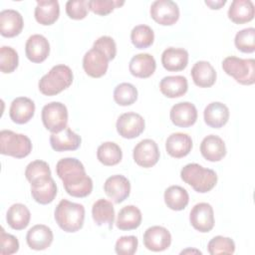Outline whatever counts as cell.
I'll return each instance as SVG.
<instances>
[{"label": "cell", "instance_id": "19", "mask_svg": "<svg viewBox=\"0 0 255 255\" xmlns=\"http://www.w3.org/2000/svg\"><path fill=\"white\" fill-rule=\"evenodd\" d=\"M82 142L81 136L73 131L68 127L59 132H54L50 135V144L55 151L76 150Z\"/></svg>", "mask_w": 255, "mask_h": 255}, {"label": "cell", "instance_id": "6", "mask_svg": "<svg viewBox=\"0 0 255 255\" xmlns=\"http://www.w3.org/2000/svg\"><path fill=\"white\" fill-rule=\"evenodd\" d=\"M32 151L30 138L22 133H16L9 129L0 131V152L15 158H23Z\"/></svg>", "mask_w": 255, "mask_h": 255}, {"label": "cell", "instance_id": "13", "mask_svg": "<svg viewBox=\"0 0 255 255\" xmlns=\"http://www.w3.org/2000/svg\"><path fill=\"white\" fill-rule=\"evenodd\" d=\"M143 244L150 251H164L171 244V234L162 226H151L143 233Z\"/></svg>", "mask_w": 255, "mask_h": 255}, {"label": "cell", "instance_id": "27", "mask_svg": "<svg viewBox=\"0 0 255 255\" xmlns=\"http://www.w3.org/2000/svg\"><path fill=\"white\" fill-rule=\"evenodd\" d=\"M193 83L199 88H210L216 81V71L207 61L196 62L191 69Z\"/></svg>", "mask_w": 255, "mask_h": 255}, {"label": "cell", "instance_id": "38", "mask_svg": "<svg viewBox=\"0 0 255 255\" xmlns=\"http://www.w3.org/2000/svg\"><path fill=\"white\" fill-rule=\"evenodd\" d=\"M114 100L119 106H130L137 100V90L129 83H122L114 90Z\"/></svg>", "mask_w": 255, "mask_h": 255}, {"label": "cell", "instance_id": "15", "mask_svg": "<svg viewBox=\"0 0 255 255\" xmlns=\"http://www.w3.org/2000/svg\"><path fill=\"white\" fill-rule=\"evenodd\" d=\"M171 123L178 128H188L197 120V110L192 103L181 102L172 106L169 113Z\"/></svg>", "mask_w": 255, "mask_h": 255}, {"label": "cell", "instance_id": "22", "mask_svg": "<svg viewBox=\"0 0 255 255\" xmlns=\"http://www.w3.org/2000/svg\"><path fill=\"white\" fill-rule=\"evenodd\" d=\"M161 64L168 72H179L188 64V53L182 48L169 47L161 54Z\"/></svg>", "mask_w": 255, "mask_h": 255}, {"label": "cell", "instance_id": "2", "mask_svg": "<svg viewBox=\"0 0 255 255\" xmlns=\"http://www.w3.org/2000/svg\"><path fill=\"white\" fill-rule=\"evenodd\" d=\"M54 217L59 227L68 233L79 231L85 220V207L83 204L62 199L56 206Z\"/></svg>", "mask_w": 255, "mask_h": 255}, {"label": "cell", "instance_id": "3", "mask_svg": "<svg viewBox=\"0 0 255 255\" xmlns=\"http://www.w3.org/2000/svg\"><path fill=\"white\" fill-rule=\"evenodd\" d=\"M181 179L198 193L210 191L217 183V174L213 169L204 168L198 163H188L180 171Z\"/></svg>", "mask_w": 255, "mask_h": 255}, {"label": "cell", "instance_id": "16", "mask_svg": "<svg viewBox=\"0 0 255 255\" xmlns=\"http://www.w3.org/2000/svg\"><path fill=\"white\" fill-rule=\"evenodd\" d=\"M25 54L33 63L44 62L50 54V44L46 37L40 34L30 36L25 45Z\"/></svg>", "mask_w": 255, "mask_h": 255}, {"label": "cell", "instance_id": "8", "mask_svg": "<svg viewBox=\"0 0 255 255\" xmlns=\"http://www.w3.org/2000/svg\"><path fill=\"white\" fill-rule=\"evenodd\" d=\"M151 18L162 26H171L179 19L178 5L171 0H156L150 5Z\"/></svg>", "mask_w": 255, "mask_h": 255}, {"label": "cell", "instance_id": "24", "mask_svg": "<svg viewBox=\"0 0 255 255\" xmlns=\"http://www.w3.org/2000/svg\"><path fill=\"white\" fill-rule=\"evenodd\" d=\"M156 69V62L150 54L140 53L131 58L128 70L133 77L145 79L150 77Z\"/></svg>", "mask_w": 255, "mask_h": 255}, {"label": "cell", "instance_id": "46", "mask_svg": "<svg viewBox=\"0 0 255 255\" xmlns=\"http://www.w3.org/2000/svg\"><path fill=\"white\" fill-rule=\"evenodd\" d=\"M94 48H98L103 51L110 61L114 60L117 55V45L115 40L110 36H102L98 38L93 45Z\"/></svg>", "mask_w": 255, "mask_h": 255}, {"label": "cell", "instance_id": "5", "mask_svg": "<svg viewBox=\"0 0 255 255\" xmlns=\"http://www.w3.org/2000/svg\"><path fill=\"white\" fill-rule=\"evenodd\" d=\"M223 71L241 85H253L255 82L254 59H241L235 56L226 57L222 61Z\"/></svg>", "mask_w": 255, "mask_h": 255}, {"label": "cell", "instance_id": "7", "mask_svg": "<svg viewBox=\"0 0 255 255\" xmlns=\"http://www.w3.org/2000/svg\"><path fill=\"white\" fill-rule=\"evenodd\" d=\"M44 127L52 133L59 132L67 128L68 110L60 102H51L45 105L41 114Z\"/></svg>", "mask_w": 255, "mask_h": 255}, {"label": "cell", "instance_id": "26", "mask_svg": "<svg viewBox=\"0 0 255 255\" xmlns=\"http://www.w3.org/2000/svg\"><path fill=\"white\" fill-rule=\"evenodd\" d=\"M60 15V6L57 0H38L34 11L36 21L44 26L54 24Z\"/></svg>", "mask_w": 255, "mask_h": 255}, {"label": "cell", "instance_id": "32", "mask_svg": "<svg viewBox=\"0 0 255 255\" xmlns=\"http://www.w3.org/2000/svg\"><path fill=\"white\" fill-rule=\"evenodd\" d=\"M141 220L140 210L134 205H127L119 211L116 225L120 230H133L140 225Z\"/></svg>", "mask_w": 255, "mask_h": 255}, {"label": "cell", "instance_id": "37", "mask_svg": "<svg viewBox=\"0 0 255 255\" xmlns=\"http://www.w3.org/2000/svg\"><path fill=\"white\" fill-rule=\"evenodd\" d=\"M130 40L132 45L137 49H146L152 45L154 41V33L147 25H137L130 32Z\"/></svg>", "mask_w": 255, "mask_h": 255}, {"label": "cell", "instance_id": "9", "mask_svg": "<svg viewBox=\"0 0 255 255\" xmlns=\"http://www.w3.org/2000/svg\"><path fill=\"white\" fill-rule=\"evenodd\" d=\"M145 123L143 118L136 113L128 112L118 118L116 128L119 134L124 138H135L144 130Z\"/></svg>", "mask_w": 255, "mask_h": 255}, {"label": "cell", "instance_id": "35", "mask_svg": "<svg viewBox=\"0 0 255 255\" xmlns=\"http://www.w3.org/2000/svg\"><path fill=\"white\" fill-rule=\"evenodd\" d=\"M97 157L104 165L113 166L120 163L123 158V151L116 142L106 141L98 147Z\"/></svg>", "mask_w": 255, "mask_h": 255}, {"label": "cell", "instance_id": "44", "mask_svg": "<svg viewBox=\"0 0 255 255\" xmlns=\"http://www.w3.org/2000/svg\"><path fill=\"white\" fill-rule=\"evenodd\" d=\"M66 13L74 20H82L88 14V1L86 0H69L66 3Z\"/></svg>", "mask_w": 255, "mask_h": 255}, {"label": "cell", "instance_id": "30", "mask_svg": "<svg viewBox=\"0 0 255 255\" xmlns=\"http://www.w3.org/2000/svg\"><path fill=\"white\" fill-rule=\"evenodd\" d=\"M92 216L97 225H108L109 229H112L115 220L114 205L111 201L101 198L93 204Z\"/></svg>", "mask_w": 255, "mask_h": 255}, {"label": "cell", "instance_id": "48", "mask_svg": "<svg viewBox=\"0 0 255 255\" xmlns=\"http://www.w3.org/2000/svg\"><path fill=\"white\" fill-rule=\"evenodd\" d=\"M188 252H195V253H199V254H201V252H200L199 250H190V249H186V250L181 251V254H183V253H188Z\"/></svg>", "mask_w": 255, "mask_h": 255}, {"label": "cell", "instance_id": "18", "mask_svg": "<svg viewBox=\"0 0 255 255\" xmlns=\"http://www.w3.org/2000/svg\"><path fill=\"white\" fill-rule=\"evenodd\" d=\"M24 21L22 15L13 9L0 12V34L6 38L18 36L23 29Z\"/></svg>", "mask_w": 255, "mask_h": 255}, {"label": "cell", "instance_id": "12", "mask_svg": "<svg viewBox=\"0 0 255 255\" xmlns=\"http://www.w3.org/2000/svg\"><path fill=\"white\" fill-rule=\"evenodd\" d=\"M189 221L192 227L201 232H209L214 227V212L209 203L200 202L195 204L189 214Z\"/></svg>", "mask_w": 255, "mask_h": 255}, {"label": "cell", "instance_id": "45", "mask_svg": "<svg viewBox=\"0 0 255 255\" xmlns=\"http://www.w3.org/2000/svg\"><path fill=\"white\" fill-rule=\"evenodd\" d=\"M0 243H1L0 253L2 255H11V254L16 253L19 250L18 239L14 235L6 233L4 228L1 229Z\"/></svg>", "mask_w": 255, "mask_h": 255}, {"label": "cell", "instance_id": "43", "mask_svg": "<svg viewBox=\"0 0 255 255\" xmlns=\"http://www.w3.org/2000/svg\"><path fill=\"white\" fill-rule=\"evenodd\" d=\"M138 241L133 235L120 237L115 245V251L119 255H132L137 249Z\"/></svg>", "mask_w": 255, "mask_h": 255}, {"label": "cell", "instance_id": "20", "mask_svg": "<svg viewBox=\"0 0 255 255\" xmlns=\"http://www.w3.org/2000/svg\"><path fill=\"white\" fill-rule=\"evenodd\" d=\"M54 239L53 231L50 227L44 224H37L30 228L26 235L28 246L37 251L45 250L52 244Z\"/></svg>", "mask_w": 255, "mask_h": 255}, {"label": "cell", "instance_id": "40", "mask_svg": "<svg viewBox=\"0 0 255 255\" xmlns=\"http://www.w3.org/2000/svg\"><path fill=\"white\" fill-rule=\"evenodd\" d=\"M19 63L18 53L10 46H2L0 49V69L4 74L14 72Z\"/></svg>", "mask_w": 255, "mask_h": 255}, {"label": "cell", "instance_id": "39", "mask_svg": "<svg viewBox=\"0 0 255 255\" xmlns=\"http://www.w3.org/2000/svg\"><path fill=\"white\" fill-rule=\"evenodd\" d=\"M234 44L243 53H253L255 51V29L250 27L237 32L234 38Z\"/></svg>", "mask_w": 255, "mask_h": 255}, {"label": "cell", "instance_id": "34", "mask_svg": "<svg viewBox=\"0 0 255 255\" xmlns=\"http://www.w3.org/2000/svg\"><path fill=\"white\" fill-rule=\"evenodd\" d=\"M25 176L31 185L42 183L52 177L49 164L46 161L40 159L30 162L26 166Z\"/></svg>", "mask_w": 255, "mask_h": 255}, {"label": "cell", "instance_id": "23", "mask_svg": "<svg viewBox=\"0 0 255 255\" xmlns=\"http://www.w3.org/2000/svg\"><path fill=\"white\" fill-rule=\"evenodd\" d=\"M200 152L208 161H219L226 154V146L223 139L215 134L205 136L200 143Z\"/></svg>", "mask_w": 255, "mask_h": 255}, {"label": "cell", "instance_id": "14", "mask_svg": "<svg viewBox=\"0 0 255 255\" xmlns=\"http://www.w3.org/2000/svg\"><path fill=\"white\" fill-rule=\"evenodd\" d=\"M104 191L115 203H122L129 196V180L122 174L112 175L106 179L104 183Z\"/></svg>", "mask_w": 255, "mask_h": 255}, {"label": "cell", "instance_id": "10", "mask_svg": "<svg viewBox=\"0 0 255 255\" xmlns=\"http://www.w3.org/2000/svg\"><path fill=\"white\" fill-rule=\"evenodd\" d=\"M159 155L160 153L157 143L150 138L140 140L134 146L132 152L134 162L144 168L155 165L159 159Z\"/></svg>", "mask_w": 255, "mask_h": 255}, {"label": "cell", "instance_id": "28", "mask_svg": "<svg viewBox=\"0 0 255 255\" xmlns=\"http://www.w3.org/2000/svg\"><path fill=\"white\" fill-rule=\"evenodd\" d=\"M228 18L235 24H244L254 18L255 8L250 0H233L228 9Z\"/></svg>", "mask_w": 255, "mask_h": 255}, {"label": "cell", "instance_id": "29", "mask_svg": "<svg viewBox=\"0 0 255 255\" xmlns=\"http://www.w3.org/2000/svg\"><path fill=\"white\" fill-rule=\"evenodd\" d=\"M188 89V83L183 76H167L159 83V90L166 98L174 99L183 96Z\"/></svg>", "mask_w": 255, "mask_h": 255}, {"label": "cell", "instance_id": "17", "mask_svg": "<svg viewBox=\"0 0 255 255\" xmlns=\"http://www.w3.org/2000/svg\"><path fill=\"white\" fill-rule=\"evenodd\" d=\"M35 114V104L27 97H18L11 103L9 116L12 122L18 125L27 124Z\"/></svg>", "mask_w": 255, "mask_h": 255}, {"label": "cell", "instance_id": "47", "mask_svg": "<svg viewBox=\"0 0 255 255\" xmlns=\"http://www.w3.org/2000/svg\"><path fill=\"white\" fill-rule=\"evenodd\" d=\"M205 4L210 8V9H213V10H218L220 9L222 6H224L226 4V0H217V1H214V0H206L205 1Z\"/></svg>", "mask_w": 255, "mask_h": 255}, {"label": "cell", "instance_id": "11", "mask_svg": "<svg viewBox=\"0 0 255 255\" xmlns=\"http://www.w3.org/2000/svg\"><path fill=\"white\" fill-rule=\"evenodd\" d=\"M107 55L98 48L90 49L83 58V68L86 74L92 78L103 77L109 67Z\"/></svg>", "mask_w": 255, "mask_h": 255}, {"label": "cell", "instance_id": "25", "mask_svg": "<svg viewBox=\"0 0 255 255\" xmlns=\"http://www.w3.org/2000/svg\"><path fill=\"white\" fill-rule=\"evenodd\" d=\"M204 122L213 128H220L229 120V109L220 102H212L206 106L203 112Z\"/></svg>", "mask_w": 255, "mask_h": 255}, {"label": "cell", "instance_id": "41", "mask_svg": "<svg viewBox=\"0 0 255 255\" xmlns=\"http://www.w3.org/2000/svg\"><path fill=\"white\" fill-rule=\"evenodd\" d=\"M207 250L211 255L233 254L235 252V243L229 237L218 235L208 242Z\"/></svg>", "mask_w": 255, "mask_h": 255}, {"label": "cell", "instance_id": "33", "mask_svg": "<svg viewBox=\"0 0 255 255\" xmlns=\"http://www.w3.org/2000/svg\"><path fill=\"white\" fill-rule=\"evenodd\" d=\"M189 201V195L185 188L179 185H171L164 191V202L166 206L175 211L183 210Z\"/></svg>", "mask_w": 255, "mask_h": 255}, {"label": "cell", "instance_id": "1", "mask_svg": "<svg viewBox=\"0 0 255 255\" xmlns=\"http://www.w3.org/2000/svg\"><path fill=\"white\" fill-rule=\"evenodd\" d=\"M56 172L69 195L82 198L91 194L93 180L86 173L85 166L79 159L75 157L60 159L56 165Z\"/></svg>", "mask_w": 255, "mask_h": 255}, {"label": "cell", "instance_id": "31", "mask_svg": "<svg viewBox=\"0 0 255 255\" xmlns=\"http://www.w3.org/2000/svg\"><path fill=\"white\" fill-rule=\"evenodd\" d=\"M31 213L28 207L22 203L12 204L6 214L8 225L14 230L25 229L30 222Z\"/></svg>", "mask_w": 255, "mask_h": 255}, {"label": "cell", "instance_id": "42", "mask_svg": "<svg viewBox=\"0 0 255 255\" xmlns=\"http://www.w3.org/2000/svg\"><path fill=\"white\" fill-rule=\"evenodd\" d=\"M125 4V1L120 0H90L88 1V9L97 15L105 16Z\"/></svg>", "mask_w": 255, "mask_h": 255}, {"label": "cell", "instance_id": "4", "mask_svg": "<svg viewBox=\"0 0 255 255\" xmlns=\"http://www.w3.org/2000/svg\"><path fill=\"white\" fill-rule=\"evenodd\" d=\"M73 79L74 76L70 67L56 65L40 79L38 88L45 96H56L69 88L73 83Z\"/></svg>", "mask_w": 255, "mask_h": 255}, {"label": "cell", "instance_id": "21", "mask_svg": "<svg viewBox=\"0 0 255 255\" xmlns=\"http://www.w3.org/2000/svg\"><path fill=\"white\" fill-rule=\"evenodd\" d=\"M192 148V139L190 135L183 132L171 133L165 141L166 152L175 158L186 156Z\"/></svg>", "mask_w": 255, "mask_h": 255}, {"label": "cell", "instance_id": "36", "mask_svg": "<svg viewBox=\"0 0 255 255\" xmlns=\"http://www.w3.org/2000/svg\"><path fill=\"white\" fill-rule=\"evenodd\" d=\"M31 195L33 199L40 204H49L51 203L57 195V185L54 179H50L36 184L31 185Z\"/></svg>", "mask_w": 255, "mask_h": 255}]
</instances>
